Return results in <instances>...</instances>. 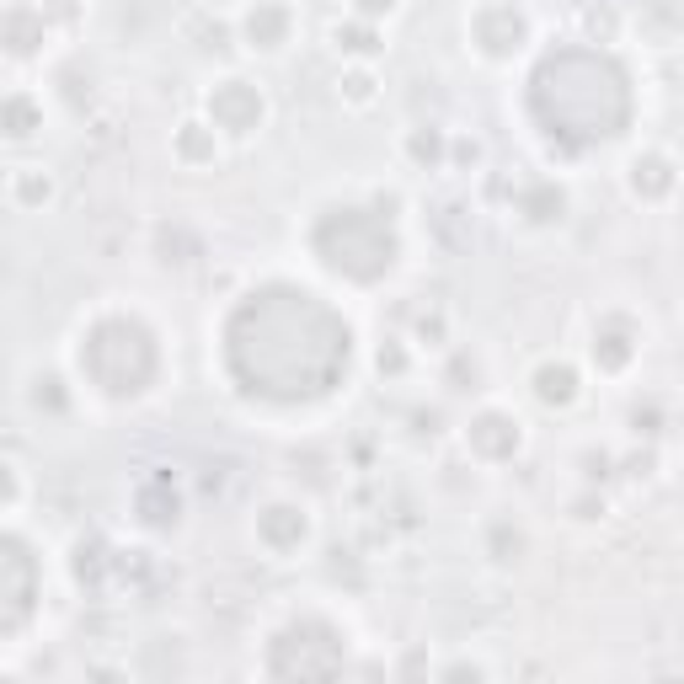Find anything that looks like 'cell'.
<instances>
[{"label":"cell","mask_w":684,"mask_h":684,"mask_svg":"<svg viewBox=\"0 0 684 684\" xmlns=\"http://www.w3.org/2000/svg\"><path fill=\"white\" fill-rule=\"evenodd\" d=\"M535 396L546 401V407H567V401L578 396V375H572L567 364H546L535 375Z\"/></svg>","instance_id":"1"},{"label":"cell","mask_w":684,"mask_h":684,"mask_svg":"<svg viewBox=\"0 0 684 684\" xmlns=\"http://www.w3.org/2000/svg\"><path fill=\"white\" fill-rule=\"evenodd\" d=\"M359 6H364V11H391L396 0H359Z\"/></svg>","instance_id":"2"}]
</instances>
